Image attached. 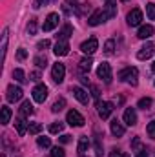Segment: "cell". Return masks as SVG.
Returning <instances> with one entry per match:
<instances>
[{"label":"cell","mask_w":155,"mask_h":157,"mask_svg":"<svg viewBox=\"0 0 155 157\" xmlns=\"http://www.w3.org/2000/svg\"><path fill=\"white\" fill-rule=\"evenodd\" d=\"M117 77H119V80H122V82H128L130 86H137V77H139V70H137V68H131V66H128V68L120 70Z\"/></svg>","instance_id":"6da1fadb"},{"label":"cell","mask_w":155,"mask_h":157,"mask_svg":"<svg viewBox=\"0 0 155 157\" xmlns=\"http://www.w3.org/2000/svg\"><path fill=\"white\" fill-rule=\"evenodd\" d=\"M97 49H99V40L95 39V37L84 40V42L80 44V51H82L84 55H93Z\"/></svg>","instance_id":"7a4b0ae2"},{"label":"cell","mask_w":155,"mask_h":157,"mask_svg":"<svg viewBox=\"0 0 155 157\" xmlns=\"http://www.w3.org/2000/svg\"><path fill=\"white\" fill-rule=\"evenodd\" d=\"M31 93H33V101L39 102V104H42V102L47 99V86H46V84H37Z\"/></svg>","instance_id":"3957f363"},{"label":"cell","mask_w":155,"mask_h":157,"mask_svg":"<svg viewBox=\"0 0 155 157\" xmlns=\"http://www.w3.org/2000/svg\"><path fill=\"white\" fill-rule=\"evenodd\" d=\"M155 53V42H146L139 51H137V59L139 60H148Z\"/></svg>","instance_id":"277c9868"},{"label":"cell","mask_w":155,"mask_h":157,"mask_svg":"<svg viewBox=\"0 0 155 157\" xmlns=\"http://www.w3.org/2000/svg\"><path fill=\"white\" fill-rule=\"evenodd\" d=\"M66 121H68V124L70 126H77V128H80V126H84V117L78 113L77 110H70L68 112V115H66Z\"/></svg>","instance_id":"5b68a950"},{"label":"cell","mask_w":155,"mask_h":157,"mask_svg":"<svg viewBox=\"0 0 155 157\" xmlns=\"http://www.w3.org/2000/svg\"><path fill=\"white\" fill-rule=\"evenodd\" d=\"M97 75H99V78H102L106 84H110V82H112V66H110L108 62H102V64L97 68Z\"/></svg>","instance_id":"8992f818"},{"label":"cell","mask_w":155,"mask_h":157,"mask_svg":"<svg viewBox=\"0 0 155 157\" xmlns=\"http://www.w3.org/2000/svg\"><path fill=\"white\" fill-rule=\"evenodd\" d=\"M59 20H60L59 13H49V15H47V18L44 20V26H42V29H44V31H53V29L59 26Z\"/></svg>","instance_id":"52a82bcc"},{"label":"cell","mask_w":155,"mask_h":157,"mask_svg":"<svg viewBox=\"0 0 155 157\" xmlns=\"http://www.w3.org/2000/svg\"><path fill=\"white\" fill-rule=\"evenodd\" d=\"M64 75H66V66L60 64V62H57V64L53 66V70H51V78H53L57 84H60V82L64 80Z\"/></svg>","instance_id":"ba28073f"},{"label":"cell","mask_w":155,"mask_h":157,"mask_svg":"<svg viewBox=\"0 0 155 157\" xmlns=\"http://www.w3.org/2000/svg\"><path fill=\"white\" fill-rule=\"evenodd\" d=\"M22 93H24V91H22V88H20V86L11 84V86L7 88V95H6V97H7V101H9V102H17V101H20V99H22Z\"/></svg>","instance_id":"9c48e42d"},{"label":"cell","mask_w":155,"mask_h":157,"mask_svg":"<svg viewBox=\"0 0 155 157\" xmlns=\"http://www.w3.org/2000/svg\"><path fill=\"white\" fill-rule=\"evenodd\" d=\"M97 108H99V117L102 119H108L112 115V112H113V104L112 102H108V101H102V102H99L97 104Z\"/></svg>","instance_id":"30bf717a"},{"label":"cell","mask_w":155,"mask_h":157,"mask_svg":"<svg viewBox=\"0 0 155 157\" xmlns=\"http://www.w3.org/2000/svg\"><path fill=\"white\" fill-rule=\"evenodd\" d=\"M71 93L75 95V99H77L80 104H88V102H89V95H88V91L82 90L80 86H73V88H71Z\"/></svg>","instance_id":"8fae6325"},{"label":"cell","mask_w":155,"mask_h":157,"mask_svg":"<svg viewBox=\"0 0 155 157\" xmlns=\"http://www.w3.org/2000/svg\"><path fill=\"white\" fill-rule=\"evenodd\" d=\"M53 53H55L57 57L68 55V53H70V44H68V40H57V44H55V48H53Z\"/></svg>","instance_id":"7c38bea8"},{"label":"cell","mask_w":155,"mask_h":157,"mask_svg":"<svg viewBox=\"0 0 155 157\" xmlns=\"http://www.w3.org/2000/svg\"><path fill=\"white\" fill-rule=\"evenodd\" d=\"M104 20H106L104 11H102V9H97V11H93L91 17L88 18V24H89V26H99V24H102Z\"/></svg>","instance_id":"4fadbf2b"},{"label":"cell","mask_w":155,"mask_h":157,"mask_svg":"<svg viewBox=\"0 0 155 157\" xmlns=\"http://www.w3.org/2000/svg\"><path fill=\"white\" fill-rule=\"evenodd\" d=\"M126 20H128L130 26H139L141 20H142V11H141V9H131V11L128 13Z\"/></svg>","instance_id":"5bb4252c"},{"label":"cell","mask_w":155,"mask_h":157,"mask_svg":"<svg viewBox=\"0 0 155 157\" xmlns=\"http://www.w3.org/2000/svg\"><path fill=\"white\" fill-rule=\"evenodd\" d=\"M124 122L128 124V126H135L137 124V113H135V110L133 108H126V112H124Z\"/></svg>","instance_id":"9a60e30c"},{"label":"cell","mask_w":155,"mask_h":157,"mask_svg":"<svg viewBox=\"0 0 155 157\" xmlns=\"http://www.w3.org/2000/svg\"><path fill=\"white\" fill-rule=\"evenodd\" d=\"M102 11H104L106 18H113V17L117 15V4H115V0H108Z\"/></svg>","instance_id":"2e32d148"},{"label":"cell","mask_w":155,"mask_h":157,"mask_svg":"<svg viewBox=\"0 0 155 157\" xmlns=\"http://www.w3.org/2000/svg\"><path fill=\"white\" fill-rule=\"evenodd\" d=\"M15 128H17V133L22 137V135H26V132L29 130V126H28V122L24 121V117H18L15 121Z\"/></svg>","instance_id":"e0dca14e"},{"label":"cell","mask_w":155,"mask_h":157,"mask_svg":"<svg viewBox=\"0 0 155 157\" xmlns=\"http://www.w3.org/2000/svg\"><path fill=\"white\" fill-rule=\"evenodd\" d=\"M152 35H153V26H150V24H148V26H141V28H139V33H137V37H139V39L146 40V39H150Z\"/></svg>","instance_id":"ac0fdd59"},{"label":"cell","mask_w":155,"mask_h":157,"mask_svg":"<svg viewBox=\"0 0 155 157\" xmlns=\"http://www.w3.org/2000/svg\"><path fill=\"white\" fill-rule=\"evenodd\" d=\"M29 115H33V104L29 101H24L20 106V117H29Z\"/></svg>","instance_id":"d6986e66"},{"label":"cell","mask_w":155,"mask_h":157,"mask_svg":"<svg viewBox=\"0 0 155 157\" xmlns=\"http://www.w3.org/2000/svg\"><path fill=\"white\" fill-rule=\"evenodd\" d=\"M7 39H9V29L6 28L4 31H2V62L6 60V51H7Z\"/></svg>","instance_id":"ffe728a7"},{"label":"cell","mask_w":155,"mask_h":157,"mask_svg":"<svg viewBox=\"0 0 155 157\" xmlns=\"http://www.w3.org/2000/svg\"><path fill=\"white\" fill-rule=\"evenodd\" d=\"M88 148H89V139L84 135V137H80L78 139V146H77V152L80 155H84V152H88Z\"/></svg>","instance_id":"44dd1931"},{"label":"cell","mask_w":155,"mask_h":157,"mask_svg":"<svg viewBox=\"0 0 155 157\" xmlns=\"http://www.w3.org/2000/svg\"><path fill=\"white\" fill-rule=\"evenodd\" d=\"M112 133L115 135V137H122L124 135V126L119 122V121H112Z\"/></svg>","instance_id":"7402d4cb"},{"label":"cell","mask_w":155,"mask_h":157,"mask_svg":"<svg viewBox=\"0 0 155 157\" xmlns=\"http://www.w3.org/2000/svg\"><path fill=\"white\" fill-rule=\"evenodd\" d=\"M91 66H93V60L88 57V59H82L80 62H78V70L80 71H84V73H88L89 70H91Z\"/></svg>","instance_id":"603a6c76"},{"label":"cell","mask_w":155,"mask_h":157,"mask_svg":"<svg viewBox=\"0 0 155 157\" xmlns=\"http://www.w3.org/2000/svg\"><path fill=\"white\" fill-rule=\"evenodd\" d=\"M64 106H66V99H64V97H60V99H57V101H55V104L51 106V112H53V113H59V112H62V110H64Z\"/></svg>","instance_id":"cb8c5ba5"},{"label":"cell","mask_w":155,"mask_h":157,"mask_svg":"<svg viewBox=\"0 0 155 157\" xmlns=\"http://www.w3.org/2000/svg\"><path fill=\"white\" fill-rule=\"evenodd\" d=\"M71 31H73V29H71V26H70V24H66V26L62 28V31L59 33V40H68V39H70V35H71Z\"/></svg>","instance_id":"d4e9b609"},{"label":"cell","mask_w":155,"mask_h":157,"mask_svg":"<svg viewBox=\"0 0 155 157\" xmlns=\"http://www.w3.org/2000/svg\"><path fill=\"white\" fill-rule=\"evenodd\" d=\"M0 112H2V119H0V122H2V124H7L9 119H11V110H9L7 106H2Z\"/></svg>","instance_id":"484cf974"},{"label":"cell","mask_w":155,"mask_h":157,"mask_svg":"<svg viewBox=\"0 0 155 157\" xmlns=\"http://www.w3.org/2000/svg\"><path fill=\"white\" fill-rule=\"evenodd\" d=\"M113 51H115V40L113 39L106 40V44H104V53H106V55H112Z\"/></svg>","instance_id":"4316f807"},{"label":"cell","mask_w":155,"mask_h":157,"mask_svg":"<svg viewBox=\"0 0 155 157\" xmlns=\"http://www.w3.org/2000/svg\"><path fill=\"white\" fill-rule=\"evenodd\" d=\"M35 64H37V68H46V66H47L46 55H37V57H35Z\"/></svg>","instance_id":"83f0119b"},{"label":"cell","mask_w":155,"mask_h":157,"mask_svg":"<svg viewBox=\"0 0 155 157\" xmlns=\"http://www.w3.org/2000/svg\"><path fill=\"white\" fill-rule=\"evenodd\" d=\"M37 144H39L40 148H49L51 146V139L49 137H39L37 139Z\"/></svg>","instance_id":"f1b7e54d"},{"label":"cell","mask_w":155,"mask_h":157,"mask_svg":"<svg viewBox=\"0 0 155 157\" xmlns=\"http://www.w3.org/2000/svg\"><path fill=\"white\" fill-rule=\"evenodd\" d=\"M152 102H153V101H152L150 97H144V99H141V101H139V104H137V106H139V108H142V110H148V108L152 106Z\"/></svg>","instance_id":"f546056e"},{"label":"cell","mask_w":155,"mask_h":157,"mask_svg":"<svg viewBox=\"0 0 155 157\" xmlns=\"http://www.w3.org/2000/svg\"><path fill=\"white\" fill-rule=\"evenodd\" d=\"M62 128H64L62 122H53V124H49V133H60Z\"/></svg>","instance_id":"4dcf8cb0"},{"label":"cell","mask_w":155,"mask_h":157,"mask_svg":"<svg viewBox=\"0 0 155 157\" xmlns=\"http://www.w3.org/2000/svg\"><path fill=\"white\" fill-rule=\"evenodd\" d=\"M146 13H148V18L150 20H155V4L153 2L146 4Z\"/></svg>","instance_id":"1f68e13d"},{"label":"cell","mask_w":155,"mask_h":157,"mask_svg":"<svg viewBox=\"0 0 155 157\" xmlns=\"http://www.w3.org/2000/svg\"><path fill=\"white\" fill-rule=\"evenodd\" d=\"M66 11L78 13V4H77V2H73V0H66Z\"/></svg>","instance_id":"d6a6232c"},{"label":"cell","mask_w":155,"mask_h":157,"mask_svg":"<svg viewBox=\"0 0 155 157\" xmlns=\"http://www.w3.org/2000/svg\"><path fill=\"white\" fill-rule=\"evenodd\" d=\"M37 28H39V26H37V18H31L29 24H28V33H29V35H35V33H37Z\"/></svg>","instance_id":"836d02e7"},{"label":"cell","mask_w":155,"mask_h":157,"mask_svg":"<svg viewBox=\"0 0 155 157\" xmlns=\"http://www.w3.org/2000/svg\"><path fill=\"white\" fill-rule=\"evenodd\" d=\"M40 132H42V124H40V122L29 124V133H31V135H37V133H40Z\"/></svg>","instance_id":"e575fe53"},{"label":"cell","mask_w":155,"mask_h":157,"mask_svg":"<svg viewBox=\"0 0 155 157\" xmlns=\"http://www.w3.org/2000/svg\"><path fill=\"white\" fill-rule=\"evenodd\" d=\"M13 78H15L17 82H26V75H24L22 70H15V71H13Z\"/></svg>","instance_id":"d590c367"},{"label":"cell","mask_w":155,"mask_h":157,"mask_svg":"<svg viewBox=\"0 0 155 157\" xmlns=\"http://www.w3.org/2000/svg\"><path fill=\"white\" fill-rule=\"evenodd\" d=\"M64 150L60 148V146H55V148H51V157H64Z\"/></svg>","instance_id":"8d00e7d4"},{"label":"cell","mask_w":155,"mask_h":157,"mask_svg":"<svg viewBox=\"0 0 155 157\" xmlns=\"http://www.w3.org/2000/svg\"><path fill=\"white\" fill-rule=\"evenodd\" d=\"M146 132H148V135H150L152 139H155V121L148 122V126H146Z\"/></svg>","instance_id":"74e56055"},{"label":"cell","mask_w":155,"mask_h":157,"mask_svg":"<svg viewBox=\"0 0 155 157\" xmlns=\"http://www.w3.org/2000/svg\"><path fill=\"white\" fill-rule=\"evenodd\" d=\"M26 57H28V51H26L24 48H20V49L17 51V59H18V60H24Z\"/></svg>","instance_id":"f35d334b"},{"label":"cell","mask_w":155,"mask_h":157,"mask_svg":"<svg viewBox=\"0 0 155 157\" xmlns=\"http://www.w3.org/2000/svg\"><path fill=\"white\" fill-rule=\"evenodd\" d=\"M131 148H135L137 152L141 150V137H133V141H131Z\"/></svg>","instance_id":"ab89813d"},{"label":"cell","mask_w":155,"mask_h":157,"mask_svg":"<svg viewBox=\"0 0 155 157\" xmlns=\"http://www.w3.org/2000/svg\"><path fill=\"white\" fill-rule=\"evenodd\" d=\"M37 48H39L40 51H42V49H47V48H49V40H46V39L40 40L39 44H37Z\"/></svg>","instance_id":"60d3db41"},{"label":"cell","mask_w":155,"mask_h":157,"mask_svg":"<svg viewBox=\"0 0 155 157\" xmlns=\"http://www.w3.org/2000/svg\"><path fill=\"white\" fill-rule=\"evenodd\" d=\"M47 2H49V0H35V2H33V7H35V9H40L42 6H47Z\"/></svg>","instance_id":"b9f144b4"},{"label":"cell","mask_w":155,"mask_h":157,"mask_svg":"<svg viewBox=\"0 0 155 157\" xmlns=\"http://www.w3.org/2000/svg\"><path fill=\"white\" fill-rule=\"evenodd\" d=\"M29 80L39 82V80H40V71H31V73H29Z\"/></svg>","instance_id":"7bdbcfd3"},{"label":"cell","mask_w":155,"mask_h":157,"mask_svg":"<svg viewBox=\"0 0 155 157\" xmlns=\"http://www.w3.org/2000/svg\"><path fill=\"white\" fill-rule=\"evenodd\" d=\"M110 157H126L124 155V154H122V152H120V150H112V152H110Z\"/></svg>","instance_id":"ee69618b"},{"label":"cell","mask_w":155,"mask_h":157,"mask_svg":"<svg viewBox=\"0 0 155 157\" xmlns=\"http://www.w3.org/2000/svg\"><path fill=\"white\" fill-rule=\"evenodd\" d=\"M135 157H148V150H146V148H141V150L135 154Z\"/></svg>","instance_id":"f6af8a7d"},{"label":"cell","mask_w":155,"mask_h":157,"mask_svg":"<svg viewBox=\"0 0 155 157\" xmlns=\"http://www.w3.org/2000/svg\"><path fill=\"white\" fill-rule=\"evenodd\" d=\"M91 91H93V97L99 99V88H97V86H91Z\"/></svg>","instance_id":"bcb514c9"},{"label":"cell","mask_w":155,"mask_h":157,"mask_svg":"<svg viewBox=\"0 0 155 157\" xmlns=\"http://www.w3.org/2000/svg\"><path fill=\"white\" fill-rule=\"evenodd\" d=\"M70 137H71V135H62V137H60V143H62V144L70 143Z\"/></svg>","instance_id":"7dc6e473"},{"label":"cell","mask_w":155,"mask_h":157,"mask_svg":"<svg viewBox=\"0 0 155 157\" xmlns=\"http://www.w3.org/2000/svg\"><path fill=\"white\" fill-rule=\"evenodd\" d=\"M80 82H82V84H89V80H88L86 75H82V77H80Z\"/></svg>","instance_id":"c3c4849f"},{"label":"cell","mask_w":155,"mask_h":157,"mask_svg":"<svg viewBox=\"0 0 155 157\" xmlns=\"http://www.w3.org/2000/svg\"><path fill=\"white\" fill-rule=\"evenodd\" d=\"M152 70H153V73H155V62H153V66H152Z\"/></svg>","instance_id":"681fc988"},{"label":"cell","mask_w":155,"mask_h":157,"mask_svg":"<svg viewBox=\"0 0 155 157\" xmlns=\"http://www.w3.org/2000/svg\"><path fill=\"white\" fill-rule=\"evenodd\" d=\"M80 157H86V155H80Z\"/></svg>","instance_id":"f907efd6"},{"label":"cell","mask_w":155,"mask_h":157,"mask_svg":"<svg viewBox=\"0 0 155 157\" xmlns=\"http://www.w3.org/2000/svg\"><path fill=\"white\" fill-rule=\"evenodd\" d=\"M2 157H6V155H2Z\"/></svg>","instance_id":"816d5d0a"}]
</instances>
